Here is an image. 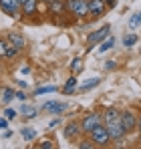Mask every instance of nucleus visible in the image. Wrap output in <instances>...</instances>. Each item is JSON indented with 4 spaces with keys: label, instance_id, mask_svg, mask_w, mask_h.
Wrapping results in <instances>:
<instances>
[{
    "label": "nucleus",
    "instance_id": "obj_17",
    "mask_svg": "<svg viewBox=\"0 0 141 149\" xmlns=\"http://www.w3.org/2000/svg\"><path fill=\"white\" fill-rule=\"evenodd\" d=\"M113 47H115V38H113V36L109 34V36H107V38H105V40L101 42V47H99V50H101V52H105V50L113 49Z\"/></svg>",
    "mask_w": 141,
    "mask_h": 149
},
{
    "label": "nucleus",
    "instance_id": "obj_15",
    "mask_svg": "<svg viewBox=\"0 0 141 149\" xmlns=\"http://www.w3.org/2000/svg\"><path fill=\"white\" fill-rule=\"evenodd\" d=\"M119 115H121V111L115 109V107L105 109V113H103V123H107V121H115V119H119Z\"/></svg>",
    "mask_w": 141,
    "mask_h": 149
},
{
    "label": "nucleus",
    "instance_id": "obj_21",
    "mask_svg": "<svg viewBox=\"0 0 141 149\" xmlns=\"http://www.w3.org/2000/svg\"><path fill=\"white\" fill-rule=\"evenodd\" d=\"M135 42H137V34H135V32H131V34L123 36V45H125V47H133Z\"/></svg>",
    "mask_w": 141,
    "mask_h": 149
},
{
    "label": "nucleus",
    "instance_id": "obj_14",
    "mask_svg": "<svg viewBox=\"0 0 141 149\" xmlns=\"http://www.w3.org/2000/svg\"><path fill=\"white\" fill-rule=\"evenodd\" d=\"M47 6H48V10H50L52 14H63V12H67L63 0H52V2H48Z\"/></svg>",
    "mask_w": 141,
    "mask_h": 149
},
{
    "label": "nucleus",
    "instance_id": "obj_3",
    "mask_svg": "<svg viewBox=\"0 0 141 149\" xmlns=\"http://www.w3.org/2000/svg\"><path fill=\"white\" fill-rule=\"evenodd\" d=\"M101 123H103V115H101V113H97V111L87 113V115L83 117V121H81V131H83L85 135H89L95 127H99Z\"/></svg>",
    "mask_w": 141,
    "mask_h": 149
},
{
    "label": "nucleus",
    "instance_id": "obj_25",
    "mask_svg": "<svg viewBox=\"0 0 141 149\" xmlns=\"http://www.w3.org/2000/svg\"><path fill=\"white\" fill-rule=\"evenodd\" d=\"M139 24H141L139 14H133V16H131V20H129V28H131V30H135V28H137Z\"/></svg>",
    "mask_w": 141,
    "mask_h": 149
},
{
    "label": "nucleus",
    "instance_id": "obj_6",
    "mask_svg": "<svg viewBox=\"0 0 141 149\" xmlns=\"http://www.w3.org/2000/svg\"><path fill=\"white\" fill-rule=\"evenodd\" d=\"M111 34V26L109 24H105V26H101V28H97V30H93L91 34H89V38H87V50H91L95 47V45H101L107 36Z\"/></svg>",
    "mask_w": 141,
    "mask_h": 149
},
{
    "label": "nucleus",
    "instance_id": "obj_24",
    "mask_svg": "<svg viewBox=\"0 0 141 149\" xmlns=\"http://www.w3.org/2000/svg\"><path fill=\"white\" fill-rule=\"evenodd\" d=\"M77 147H79V149H93L95 143L91 141V139H83V141H79V143H77Z\"/></svg>",
    "mask_w": 141,
    "mask_h": 149
},
{
    "label": "nucleus",
    "instance_id": "obj_4",
    "mask_svg": "<svg viewBox=\"0 0 141 149\" xmlns=\"http://www.w3.org/2000/svg\"><path fill=\"white\" fill-rule=\"evenodd\" d=\"M119 123H121V127H123L125 135H127V133L137 131V117H135V113H133V111H129V109L121 111V115H119Z\"/></svg>",
    "mask_w": 141,
    "mask_h": 149
},
{
    "label": "nucleus",
    "instance_id": "obj_7",
    "mask_svg": "<svg viewBox=\"0 0 141 149\" xmlns=\"http://www.w3.org/2000/svg\"><path fill=\"white\" fill-rule=\"evenodd\" d=\"M107 12V2L103 0H89V18L95 20V18H101L103 14Z\"/></svg>",
    "mask_w": 141,
    "mask_h": 149
},
{
    "label": "nucleus",
    "instance_id": "obj_36",
    "mask_svg": "<svg viewBox=\"0 0 141 149\" xmlns=\"http://www.w3.org/2000/svg\"><path fill=\"white\" fill-rule=\"evenodd\" d=\"M18 2H20V4H22V2H24V0H18Z\"/></svg>",
    "mask_w": 141,
    "mask_h": 149
},
{
    "label": "nucleus",
    "instance_id": "obj_29",
    "mask_svg": "<svg viewBox=\"0 0 141 149\" xmlns=\"http://www.w3.org/2000/svg\"><path fill=\"white\" fill-rule=\"evenodd\" d=\"M40 147H45V149H52V143H50V141H43V143H40Z\"/></svg>",
    "mask_w": 141,
    "mask_h": 149
},
{
    "label": "nucleus",
    "instance_id": "obj_26",
    "mask_svg": "<svg viewBox=\"0 0 141 149\" xmlns=\"http://www.w3.org/2000/svg\"><path fill=\"white\" fill-rule=\"evenodd\" d=\"M12 99H14V91H10V89H6V91H4V101L8 103V101H12Z\"/></svg>",
    "mask_w": 141,
    "mask_h": 149
},
{
    "label": "nucleus",
    "instance_id": "obj_19",
    "mask_svg": "<svg viewBox=\"0 0 141 149\" xmlns=\"http://www.w3.org/2000/svg\"><path fill=\"white\" fill-rule=\"evenodd\" d=\"M20 113H22L26 119H32V117H36V113H38V111H36L34 107H26V105H24L22 109H20Z\"/></svg>",
    "mask_w": 141,
    "mask_h": 149
},
{
    "label": "nucleus",
    "instance_id": "obj_1",
    "mask_svg": "<svg viewBox=\"0 0 141 149\" xmlns=\"http://www.w3.org/2000/svg\"><path fill=\"white\" fill-rule=\"evenodd\" d=\"M65 10L75 18H87L89 14V0H65Z\"/></svg>",
    "mask_w": 141,
    "mask_h": 149
},
{
    "label": "nucleus",
    "instance_id": "obj_2",
    "mask_svg": "<svg viewBox=\"0 0 141 149\" xmlns=\"http://www.w3.org/2000/svg\"><path fill=\"white\" fill-rule=\"evenodd\" d=\"M89 139L95 143V147H107L109 143H111V137H109V131H107V127L101 123L99 127H95L93 131L89 133Z\"/></svg>",
    "mask_w": 141,
    "mask_h": 149
},
{
    "label": "nucleus",
    "instance_id": "obj_20",
    "mask_svg": "<svg viewBox=\"0 0 141 149\" xmlns=\"http://www.w3.org/2000/svg\"><path fill=\"white\" fill-rule=\"evenodd\" d=\"M20 133H22L24 141H32V139L36 137V131H34V129H30V127H24V129L20 131Z\"/></svg>",
    "mask_w": 141,
    "mask_h": 149
},
{
    "label": "nucleus",
    "instance_id": "obj_35",
    "mask_svg": "<svg viewBox=\"0 0 141 149\" xmlns=\"http://www.w3.org/2000/svg\"><path fill=\"white\" fill-rule=\"evenodd\" d=\"M43 2H47V4H48V2H52V0H43Z\"/></svg>",
    "mask_w": 141,
    "mask_h": 149
},
{
    "label": "nucleus",
    "instance_id": "obj_30",
    "mask_svg": "<svg viewBox=\"0 0 141 149\" xmlns=\"http://www.w3.org/2000/svg\"><path fill=\"white\" fill-rule=\"evenodd\" d=\"M8 123H6V119H0V129H6Z\"/></svg>",
    "mask_w": 141,
    "mask_h": 149
},
{
    "label": "nucleus",
    "instance_id": "obj_27",
    "mask_svg": "<svg viewBox=\"0 0 141 149\" xmlns=\"http://www.w3.org/2000/svg\"><path fill=\"white\" fill-rule=\"evenodd\" d=\"M4 117H6V119H14V117H16V111H14V109H6V111H4Z\"/></svg>",
    "mask_w": 141,
    "mask_h": 149
},
{
    "label": "nucleus",
    "instance_id": "obj_32",
    "mask_svg": "<svg viewBox=\"0 0 141 149\" xmlns=\"http://www.w3.org/2000/svg\"><path fill=\"white\" fill-rule=\"evenodd\" d=\"M105 69H115V63H113V61H111V63H107V65H105Z\"/></svg>",
    "mask_w": 141,
    "mask_h": 149
},
{
    "label": "nucleus",
    "instance_id": "obj_12",
    "mask_svg": "<svg viewBox=\"0 0 141 149\" xmlns=\"http://www.w3.org/2000/svg\"><path fill=\"white\" fill-rule=\"evenodd\" d=\"M6 40H8V45H12L14 49H18V50H22L24 49V36L22 34H18V32H8V36H6Z\"/></svg>",
    "mask_w": 141,
    "mask_h": 149
},
{
    "label": "nucleus",
    "instance_id": "obj_8",
    "mask_svg": "<svg viewBox=\"0 0 141 149\" xmlns=\"http://www.w3.org/2000/svg\"><path fill=\"white\" fill-rule=\"evenodd\" d=\"M0 10L14 18L20 14V2L18 0H0Z\"/></svg>",
    "mask_w": 141,
    "mask_h": 149
},
{
    "label": "nucleus",
    "instance_id": "obj_22",
    "mask_svg": "<svg viewBox=\"0 0 141 149\" xmlns=\"http://www.w3.org/2000/svg\"><path fill=\"white\" fill-rule=\"evenodd\" d=\"M57 91V87H52V85H47V87H40V89H36L34 91V95L36 97H40V95H45V93H54Z\"/></svg>",
    "mask_w": 141,
    "mask_h": 149
},
{
    "label": "nucleus",
    "instance_id": "obj_13",
    "mask_svg": "<svg viewBox=\"0 0 141 149\" xmlns=\"http://www.w3.org/2000/svg\"><path fill=\"white\" fill-rule=\"evenodd\" d=\"M18 54V49H14L12 45H8V40H0V58L2 56H16Z\"/></svg>",
    "mask_w": 141,
    "mask_h": 149
},
{
    "label": "nucleus",
    "instance_id": "obj_11",
    "mask_svg": "<svg viewBox=\"0 0 141 149\" xmlns=\"http://www.w3.org/2000/svg\"><path fill=\"white\" fill-rule=\"evenodd\" d=\"M20 12L26 14V16H32L38 12V0H24L20 4Z\"/></svg>",
    "mask_w": 141,
    "mask_h": 149
},
{
    "label": "nucleus",
    "instance_id": "obj_5",
    "mask_svg": "<svg viewBox=\"0 0 141 149\" xmlns=\"http://www.w3.org/2000/svg\"><path fill=\"white\" fill-rule=\"evenodd\" d=\"M103 125L107 127L111 141H115L117 145L125 143V131H123V127H121V123H119V119H115V121H107V123H103Z\"/></svg>",
    "mask_w": 141,
    "mask_h": 149
},
{
    "label": "nucleus",
    "instance_id": "obj_10",
    "mask_svg": "<svg viewBox=\"0 0 141 149\" xmlns=\"http://www.w3.org/2000/svg\"><path fill=\"white\" fill-rule=\"evenodd\" d=\"M65 109H67V105H65V103H59V101H48V103L43 105V111L52 113V115H61Z\"/></svg>",
    "mask_w": 141,
    "mask_h": 149
},
{
    "label": "nucleus",
    "instance_id": "obj_34",
    "mask_svg": "<svg viewBox=\"0 0 141 149\" xmlns=\"http://www.w3.org/2000/svg\"><path fill=\"white\" fill-rule=\"evenodd\" d=\"M137 127H139V133H141V117L137 119Z\"/></svg>",
    "mask_w": 141,
    "mask_h": 149
},
{
    "label": "nucleus",
    "instance_id": "obj_9",
    "mask_svg": "<svg viewBox=\"0 0 141 149\" xmlns=\"http://www.w3.org/2000/svg\"><path fill=\"white\" fill-rule=\"evenodd\" d=\"M81 133H83V131H81V123H77V121H70V123L65 125V129H63V135H65V139H69V141H75Z\"/></svg>",
    "mask_w": 141,
    "mask_h": 149
},
{
    "label": "nucleus",
    "instance_id": "obj_37",
    "mask_svg": "<svg viewBox=\"0 0 141 149\" xmlns=\"http://www.w3.org/2000/svg\"><path fill=\"white\" fill-rule=\"evenodd\" d=\"M103 2H107V0H103Z\"/></svg>",
    "mask_w": 141,
    "mask_h": 149
},
{
    "label": "nucleus",
    "instance_id": "obj_28",
    "mask_svg": "<svg viewBox=\"0 0 141 149\" xmlns=\"http://www.w3.org/2000/svg\"><path fill=\"white\" fill-rule=\"evenodd\" d=\"M59 125H61V119H52V121L48 123V127H50V129H54V127H59Z\"/></svg>",
    "mask_w": 141,
    "mask_h": 149
},
{
    "label": "nucleus",
    "instance_id": "obj_23",
    "mask_svg": "<svg viewBox=\"0 0 141 149\" xmlns=\"http://www.w3.org/2000/svg\"><path fill=\"white\" fill-rule=\"evenodd\" d=\"M70 71L75 74H79L81 71H83V63H81V58H75L73 63H70Z\"/></svg>",
    "mask_w": 141,
    "mask_h": 149
},
{
    "label": "nucleus",
    "instance_id": "obj_18",
    "mask_svg": "<svg viewBox=\"0 0 141 149\" xmlns=\"http://www.w3.org/2000/svg\"><path fill=\"white\" fill-rule=\"evenodd\" d=\"M99 83H101V81H99L97 77H95V79H89V81H87V83H85V85H83V87H81L79 91H81V93H87L89 89H93V87H97Z\"/></svg>",
    "mask_w": 141,
    "mask_h": 149
},
{
    "label": "nucleus",
    "instance_id": "obj_33",
    "mask_svg": "<svg viewBox=\"0 0 141 149\" xmlns=\"http://www.w3.org/2000/svg\"><path fill=\"white\" fill-rule=\"evenodd\" d=\"M4 139H8V137H12V131H4V135H2Z\"/></svg>",
    "mask_w": 141,
    "mask_h": 149
},
{
    "label": "nucleus",
    "instance_id": "obj_39",
    "mask_svg": "<svg viewBox=\"0 0 141 149\" xmlns=\"http://www.w3.org/2000/svg\"><path fill=\"white\" fill-rule=\"evenodd\" d=\"M139 52H141V49H139Z\"/></svg>",
    "mask_w": 141,
    "mask_h": 149
},
{
    "label": "nucleus",
    "instance_id": "obj_38",
    "mask_svg": "<svg viewBox=\"0 0 141 149\" xmlns=\"http://www.w3.org/2000/svg\"><path fill=\"white\" fill-rule=\"evenodd\" d=\"M139 18H141V14H139Z\"/></svg>",
    "mask_w": 141,
    "mask_h": 149
},
{
    "label": "nucleus",
    "instance_id": "obj_31",
    "mask_svg": "<svg viewBox=\"0 0 141 149\" xmlns=\"http://www.w3.org/2000/svg\"><path fill=\"white\" fill-rule=\"evenodd\" d=\"M14 97H18V99H20V101H24V99H26V95H24V93H16Z\"/></svg>",
    "mask_w": 141,
    "mask_h": 149
},
{
    "label": "nucleus",
    "instance_id": "obj_16",
    "mask_svg": "<svg viewBox=\"0 0 141 149\" xmlns=\"http://www.w3.org/2000/svg\"><path fill=\"white\" fill-rule=\"evenodd\" d=\"M75 89H77V77H69V81H67L65 87H63V93H65V95H73Z\"/></svg>",
    "mask_w": 141,
    "mask_h": 149
}]
</instances>
